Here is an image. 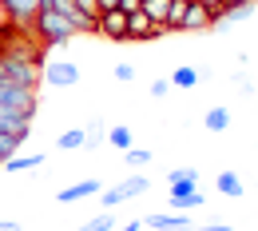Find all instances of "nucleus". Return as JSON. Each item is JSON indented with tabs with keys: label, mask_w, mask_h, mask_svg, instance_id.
Here are the masks:
<instances>
[{
	"label": "nucleus",
	"mask_w": 258,
	"mask_h": 231,
	"mask_svg": "<svg viewBox=\"0 0 258 231\" xmlns=\"http://www.w3.org/2000/svg\"><path fill=\"white\" fill-rule=\"evenodd\" d=\"M28 32H32L44 48H64L68 40L76 36V28L68 24L56 8H36V16L28 20Z\"/></svg>",
	"instance_id": "1"
},
{
	"label": "nucleus",
	"mask_w": 258,
	"mask_h": 231,
	"mask_svg": "<svg viewBox=\"0 0 258 231\" xmlns=\"http://www.w3.org/2000/svg\"><path fill=\"white\" fill-rule=\"evenodd\" d=\"M0 84H12V88H32L40 84V68L28 60H16V56H4L0 52Z\"/></svg>",
	"instance_id": "2"
},
{
	"label": "nucleus",
	"mask_w": 258,
	"mask_h": 231,
	"mask_svg": "<svg viewBox=\"0 0 258 231\" xmlns=\"http://www.w3.org/2000/svg\"><path fill=\"white\" fill-rule=\"evenodd\" d=\"M0 108L20 112V116H28V120H32L36 108H40V100H36L32 88H12V84H0Z\"/></svg>",
	"instance_id": "3"
},
{
	"label": "nucleus",
	"mask_w": 258,
	"mask_h": 231,
	"mask_svg": "<svg viewBox=\"0 0 258 231\" xmlns=\"http://www.w3.org/2000/svg\"><path fill=\"white\" fill-rule=\"evenodd\" d=\"M151 183H147V175H127V179H119L111 192H103V207L111 211V207H119L123 199H135V196H143Z\"/></svg>",
	"instance_id": "4"
},
{
	"label": "nucleus",
	"mask_w": 258,
	"mask_h": 231,
	"mask_svg": "<svg viewBox=\"0 0 258 231\" xmlns=\"http://www.w3.org/2000/svg\"><path fill=\"white\" fill-rule=\"evenodd\" d=\"M40 80H48L52 88H72V84H80V68L72 60H44Z\"/></svg>",
	"instance_id": "5"
},
{
	"label": "nucleus",
	"mask_w": 258,
	"mask_h": 231,
	"mask_svg": "<svg viewBox=\"0 0 258 231\" xmlns=\"http://www.w3.org/2000/svg\"><path fill=\"white\" fill-rule=\"evenodd\" d=\"M96 32L107 40H127V12L111 8V12H96Z\"/></svg>",
	"instance_id": "6"
},
{
	"label": "nucleus",
	"mask_w": 258,
	"mask_h": 231,
	"mask_svg": "<svg viewBox=\"0 0 258 231\" xmlns=\"http://www.w3.org/2000/svg\"><path fill=\"white\" fill-rule=\"evenodd\" d=\"M163 28L139 8V12H127V40H135V44H143V40H159Z\"/></svg>",
	"instance_id": "7"
},
{
	"label": "nucleus",
	"mask_w": 258,
	"mask_h": 231,
	"mask_svg": "<svg viewBox=\"0 0 258 231\" xmlns=\"http://www.w3.org/2000/svg\"><path fill=\"white\" fill-rule=\"evenodd\" d=\"M203 203H207V196L199 192V183H171V207L175 211H195Z\"/></svg>",
	"instance_id": "8"
},
{
	"label": "nucleus",
	"mask_w": 258,
	"mask_h": 231,
	"mask_svg": "<svg viewBox=\"0 0 258 231\" xmlns=\"http://www.w3.org/2000/svg\"><path fill=\"white\" fill-rule=\"evenodd\" d=\"M0 135H16L20 144L32 135V120L28 116H20V112H8V108H0Z\"/></svg>",
	"instance_id": "9"
},
{
	"label": "nucleus",
	"mask_w": 258,
	"mask_h": 231,
	"mask_svg": "<svg viewBox=\"0 0 258 231\" xmlns=\"http://www.w3.org/2000/svg\"><path fill=\"white\" fill-rule=\"evenodd\" d=\"M211 20H215V12H211L207 4L191 0V4H187V16H183V32H207Z\"/></svg>",
	"instance_id": "10"
},
{
	"label": "nucleus",
	"mask_w": 258,
	"mask_h": 231,
	"mask_svg": "<svg viewBox=\"0 0 258 231\" xmlns=\"http://www.w3.org/2000/svg\"><path fill=\"white\" fill-rule=\"evenodd\" d=\"M96 192H103V183L92 175V179H80V183H72V188H64V192H56V199H60V203H80V199L96 196Z\"/></svg>",
	"instance_id": "11"
},
{
	"label": "nucleus",
	"mask_w": 258,
	"mask_h": 231,
	"mask_svg": "<svg viewBox=\"0 0 258 231\" xmlns=\"http://www.w3.org/2000/svg\"><path fill=\"white\" fill-rule=\"evenodd\" d=\"M143 227H151V231H183V227H191V219H187V211H175V215H147L143 219Z\"/></svg>",
	"instance_id": "12"
},
{
	"label": "nucleus",
	"mask_w": 258,
	"mask_h": 231,
	"mask_svg": "<svg viewBox=\"0 0 258 231\" xmlns=\"http://www.w3.org/2000/svg\"><path fill=\"white\" fill-rule=\"evenodd\" d=\"M0 8H4V16H8V20L28 24V20L36 16V8H40V0H0Z\"/></svg>",
	"instance_id": "13"
},
{
	"label": "nucleus",
	"mask_w": 258,
	"mask_h": 231,
	"mask_svg": "<svg viewBox=\"0 0 258 231\" xmlns=\"http://www.w3.org/2000/svg\"><path fill=\"white\" fill-rule=\"evenodd\" d=\"M187 4H191V0H171V8H167V20H163V32H183Z\"/></svg>",
	"instance_id": "14"
},
{
	"label": "nucleus",
	"mask_w": 258,
	"mask_h": 231,
	"mask_svg": "<svg viewBox=\"0 0 258 231\" xmlns=\"http://www.w3.org/2000/svg\"><path fill=\"white\" fill-rule=\"evenodd\" d=\"M203 128H207V132H226V128H230V112H226V108H211V112H207V116H203Z\"/></svg>",
	"instance_id": "15"
},
{
	"label": "nucleus",
	"mask_w": 258,
	"mask_h": 231,
	"mask_svg": "<svg viewBox=\"0 0 258 231\" xmlns=\"http://www.w3.org/2000/svg\"><path fill=\"white\" fill-rule=\"evenodd\" d=\"M84 135H88V140H84V148H92V152H96L99 144H107V124H103V120L96 116V120L84 128Z\"/></svg>",
	"instance_id": "16"
},
{
	"label": "nucleus",
	"mask_w": 258,
	"mask_h": 231,
	"mask_svg": "<svg viewBox=\"0 0 258 231\" xmlns=\"http://www.w3.org/2000/svg\"><path fill=\"white\" fill-rule=\"evenodd\" d=\"M84 140H88L84 128H72V132H60V135H56V148H60V152H80V148H84Z\"/></svg>",
	"instance_id": "17"
},
{
	"label": "nucleus",
	"mask_w": 258,
	"mask_h": 231,
	"mask_svg": "<svg viewBox=\"0 0 258 231\" xmlns=\"http://www.w3.org/2000/svg\"><path fill=\"white\" fill-rule=\"evenodd\" d=\"M24 32H28V24H20V20H8V16H4V20H0V48H8L16 36H24Z\"/></svg>",
	"instance_id": "18"
},
{
	"label": "nucleus",
	"mask_w": 258,
	"mask_h": 231,
	"mask_svg": "<svg viewBox=\"0 0 258 231\" xmlns=\"http://www.w3.org/2000/svg\"><path fill=\"white\" fill-rule=\"evenodd\" d=\"M195 84H199V72H195V68L179 64L171 72V88H195Z\"/></svg>",
	"instance_id": "19"
},
{
	"label": "nucleus",
	"mask_w": 258,
	"mask_h": 231,
	"mask_svg": "<svg viewBox=\"0 0 258 231\" xmlns=\"http://www.w3.org/2000/svg\"><path fill=\"white\" fill-rule=\"evenodd\" d=\"M219 192L230 196V199H238V196H242V179H238L234 171H219Z\"/></svg>",
	"instance_id": "20"
},
{
	"label": "nucleus",
	"mask_w": 258,
	"mask_h": 231,
	"mask_svg": "<svg viewBox=\"0 0 258 231\" xmlns=\"http://www.w3.org/2000/svg\"><path fill=\"white\" fill-rule=\"evenodd\" d=\"M107 144H111V148H119V152L135 148V144H131V128H123V124H119V128H107Z\"/></svg>",
	"instance_id": "21"
},
{
	"label": "nucleus",
	"mask_w": 258,
	"mask_h": 231,
	"mask_svg": "<svg viewBox=\"0 0 258 231\" xmlns=\"http://www.w3.org/2000/svg\"><path fill=\"white\" fill-rule=\"evenodd\" d=\"M44 164V156H28V160H16V156H12V160H4V171H36V167Z\"/></svg>",
	"instance_id": "22"
},
{
	"label": "nucleus",
	"mask_w": 258,
	"mask_h": 231,
	"mask_svg": "<svg viewBox=\"0 0 258 231\" xmlns=\"http://www.w3.org/2000/svg\"><path fill=\"white\" fill-rule=\"evenodd\" d=\"M167 8H171V0H143V12H147L159 28H163V20H167Z\"/></svg>",
	"instance_id": "23"
},
{
	"label": "nucleus",
	"mask_w": 258,
	"mask_h": 231,
	"mask_svg": "<svg viewBox=\"0 0 258 231\" xmlns=\"http://www.w3.org/2000/svg\"><path fill=\"white\" fill-rule=\"evenodd\" d=\"M167 183H199V167H171Z\"/></svg>",
	"instance_id": "24"
},
{
	"label": "nucleus",
	"mask_w": 258,
	"mask_h": 231,
	"mask_svg": "<svg viewBox=\"0 0 258 231\" xmlns=\"http://www.w3.org/2000/svg\"><path fill=\"white\" fill-rule=\"evenodd\" d=\"M76 231H115V215H111V211H103V215L88 219L84 227H76Z\"/></svg>",
	"instance_id": "25"
},
{
	"label": "nucleus",
	"mask_w": 258,
	"mask_h": 231,
	"mask_svg": "<svg viewBox=\"0 0 258 231\" xmlns=\"http://www.w3.org/2000/svg\"><path fill=\"white\" fill-rule=\"evenodd\" d=\"M123 160H127L131 167H143L147 160H151V152H147V148H127V152H123Z\"/></svg>",
	"instance_id": "26"
},
{
	"label": "nucleus",
	"mask_w": 258,
	"mask_h": 231,
	"mask_svg": "<svg viewBox=\"0 0 258 231\" xmlns=\"http://www.w3.org/2000/svg\"><path fill=\"white\" fill-rule=\"evenodd\" d=\"M16 148H20V140H16V135H0V164H4V160H12V156H16Z\"/></svg>",
	"instance_id": "27"
},
{
	"label": "nucleus",
	"mask_w": 258,
	"mask_h": 231,
	"mask_svg": "<svg viewBox=\"0 0 258 231\" xmlns=\"http://www.w3.org/2000/svg\"><path fill=\"white\" fill-rule=\"evenodd\" d=\"M111 76H115L119 84H131V80H135V68H131V64H115V68H111Z\"/></svg>",
	"instance_id": "28"
},
{
	"label": "nucleus",
	"mask_w": 258,
	"mask_h": 231,
	"mask_svg": "<svg viewBox=\"0 0 258 231\" xmlns=\"http://www.w3.org/2000/svg\"><path fill=\"white\" fill-rule=\"evenodd\" d=\"M167 92H171V80H155V84H151V96H155V100L167 96Z\"/></svg>",
	"instance_id": "29"
},
{
	"label": "nucleus",
	"mask_w": 258,
	"mask_h": 231,
	"mask_svg": "<svg viewBox=\"0 0 258 231\" xmlns=\"http://www.w3.org/2000/svg\"><path fill=\"white\" fill-rule=\"evenodd\" d=\"M234 84H238V88H242V92H254V80H250V76H242V72H238V76H234Z\"/></svg>",
	"instance_id": "30"
},
{
	"label": "nucleus",
	"mask_w": 258,
	"mask_h": 231,
	"mask_svg": "<svg viewBox=\"0 0 258 231\" xmlns=\"http://www.w3.org/2000/svg\"><path fill=\"white\" fill-rule=\"evenodd\" d=\"M119 8H123V12H139V8H143V0H119Z\"/></svg>",
	"instance_id": "31"
},
{
	"label": "nucleus",
	"mask_w": 258,
	"mask_h": 231,
	"mask_svg": "<svg viewBox=\"0 0 258 231\" xmlns=\"http://www.w3.org/2000/svg\"><path fill=\"white\" fill-rule=\"evenodd\" d=\"M111 8H119V0H96V12H111Z\"/></svg>",
	"instance_id": "32"
},
{
	"label": "nucleus",
	"mask_w": 258,
	"mask_h": 231,
	"mask_svg": "<svg viewBox=\"0 0 258 231\" xmlns=\"http://www.w3.org/2000/svg\"><path fill=\"white\" fill-rule=\"evenodd\" d=\"M183 231H230V223H211V227H183Z\"/></svg>",
	"instance_id": "33"
},
{
	"label": "nucleus",
	"mask_w": 258,
	"mask_h": 231,
	"mask_svg": "<svg viewBox=\"0 0 258 231\" xmlns=\"http://www.w3.org/2000/svg\"><path fill=\"white\" fill-rule=\"evenodd\" d=\"M143 227V219H131V223H115V231H139Z\"/></svg>",
	"instance_id": "34"
},
{
	"label": "nucleus",
	"mask_w": 258,
	"mask_h": 231,
	"mask_svg": "<svg viewBox=\"0 0 258 231\" xmlns=\"http://www.w3.org/2000/svg\"><path fill=\"white\" fill-rule=\"evenodd\" d=\"M0 231H24V227H20L16 219H4V223H0Z\"/></svg>",
	"instance_id": "35"
},
{
	"label": "nucleus",
	"mask_w": 258,
	"mask_h": 231,
	"mask_svg": "<svg viewBox=\"0 0 258 231\" xmlns=\"http://www.w3.org/2000/svg\"><path fill=\"white\" fill-rule=\"evenodd\" d=\"M199 4H207L211 12H223V0H199Z\"/></svg>",
	"instance_id": "36"
},
{
	"label": "nucleus",
	"mask_w": 258,
	"mask_h": 231,
	"mask_svg": "<svg viewBox=\"0 0 258 231\" xmlns=\"http://www.w3.org/2000/svg\"><path fill=\"white\" fill-rule=\"evenodd\" d=\"M230 4H246V0H223V8H230Z\"/></svg>",
	"instance_id": "37"
}]
</instances>
